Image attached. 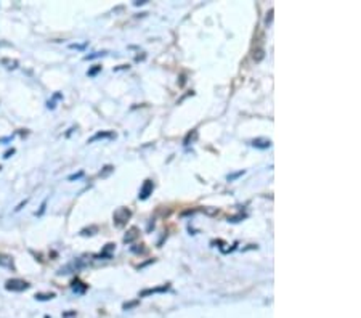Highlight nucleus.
<instances>
[{
    "mask_svg": "<svg viewBox=\"0 0 361 318\" xmlns=\"http://www.w3.org/2000/svg\"><path fill=\"white\" fill-rule=\"evenodd\" d=\"M133 238H137V228H132V230L129 231V235H126L124 241H126V243H130Z\"/></svg>",
    "mask_w": 361,
    "mask_h": 318,
    "instance_id": "nucleus-6",
    "label": "nucleus"
},
{
    "mask_svg": "<svg viewBox=\"0 0 361 318\" xmlns=\"http://www.w3.org/2000/svg\"><path fill=\"white\" fill-rule=\"evenodd\" d=\"M100 69H102V66H97V68H93L92 71H89V76H93V74H95L97 71H100Z\"/></svg>",
    "mask_w": 361,
    "mask_h": 318,
    "instance_id": "nucleus-7",
    "label": "nucleus"
},
{
    "mask_svg": "<svg viewBox=\"0 0 361 318\" xmlns=\"http://www.w3.org/2000/svg\"><path fill=\"white\" fill-rule=\"evenodd\" d=\"M0 265H4V267H11L13 265V260L8 256H4V254H0Z\"/></svg>",
    "mask_w": 361,
    "mask_h": 318,
    "instance_id": "nucleus-4",
    "label": "nucleus"
},
{
    "mask_svg": "<svg viewBox=\"0 0 361 318\" xmlns=\"http://www.w3.org/2000/svg\"><path fill=\"white\" fill-rule=\"evenodd\" d=\"M129 217H130V211L127 209V207H121L119 211H116V212H114V221L118 222V225H122V224H124Z\"/></svg>",
    "mask_w": 361,
    "mask_h": 318,
    "instance_id": "nucleus-2",
    "label": "nucleus"
},
{
    "mask_svg": "<svg viewBox=\"0 0 361 318\" xmlns=\"http://www.w3.org/2000/svg\"><path fill=\"white\" fill-rule=\"evenodd\" d=\"M5 288H7L8 291H25V289L29 288V283L23 280H8Z\"/></svg>",
    "mask_w": 361,
    "mask_h": 318,
    "instance_id": "nucleus-1",
    "label": "nucleus"
},
{
    "mask_svg": "<svg viewBox=\"0 0 361 318\" xmlns=\"http://www.w3.org/2000/svg\"><path fill=\"white\" fill-rule=\"evenodd\" d=\"M252 145H254V147H257V148H269L270 140H254Z\"/></svg>",
    "mask_w": 361,
    "mask_h": 318,
    "instance_id": "nucleus-5",
    "label": "nucleus"
},
{
    "mask_svg": "<svg viewBox=\"0 0 361 318\" xmlns=\"http://www.w3.org/2000/svg\"><path fill=\"white\" fill-rule=\"evenodd\" d=\"M153 188H154V187H153V182L147 181V182H145L143 187H142V190H140L138 198H140V200H147L148 196H149L151 193H153Z\"/></svg>",
    "mask_w": 361,
    "mask_h": 318,
    "instance_id": "nucleus-3",
    "label": "nucleus"
}]
</instances>
